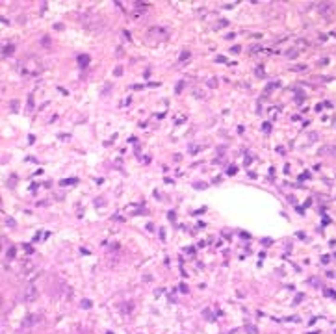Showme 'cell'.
<instances>
[{
    "mask_svg": "<svg viewBox=\"0 0 336 334\" xmlns=\"http://www.w3.org/2000/svg\"><path fill=\"white\" fill-rule=\"evenodd\" d=\"M37 295H39V290L33 286V284H28V286L24 288V293H23V299L26 303H33L37 299Z\"/></svg>",
    "mask_w": 336,
    "mask_h": 334,
    "instance_id": "obj_1",
    "label": "cell"
},
{
    "mask_svg": "<svg viewBox=\"0 0 336 334\" xmlns=\"http://www.w3.org/2000/svg\"><path fill=\"white\" fill-rule=\"evenodd\" d=\"M37 321H39V316H37V314H30V316H28L24 321H23V327H32V325H36Z\"/></svg>",
    "mask_w": 336,
    "mask_h": 334,
    "instance_id": "obj_2",
    "label": "cell"
},
{
    "mask_svg": "<svg viewBox=\"0 0 336 334\" xmlns=\"http://www.w3.org/2000/svg\"><path fill=\"white\" fill-rule=\"evenodd\" d=\"M2 52H4V56H11L13 52H15V46H13V45H4V48H2Z\"/></svg>",
    "mask_w": 336,
    "mask_h": 334,
    "instance_id": "obj_3",
    "label": "cell"
},
{
    "mask_svg": "<svg viewBox=\"0 0 336 334\" xmlns=\"http://www.w3.org/2000/svg\"><path fill=\"white\" fill-rule=\"evenodd\" d=\"M89 63V56H78V65L80 67H86Z\"/></svg>",
    "mask_w": 336,
    "mask_h": 334,
    "instance_id": "obj_4",
    "label": "cell"
},
{
    "mask_svg": "<svg viewBox=\"0 0 336 334\" xmlns=\"http://www.w3.org/2000/svg\"><path fill=\"white\" fill-rule=\"evenodd\" d=\"M255 74L258 76V78H264V76H265V73H264V67H262V65H258V67L255 69Z\"/></svg>",
    "mask_w": 336,
    "mask_h": 334,
    "instance_id": "obj_5",
    "label": "cell"
},
{
    "mask_svg": "<svg viewBox=\"0 0 336 334\" xmlns=\"http://www.w3.org/2000/svg\"><path fill=\"white\" fill-rule=\"evenodd\" d=\"M297 54H299L297 48H290V50L286 52V58H297Z\"/></svg>",
    "mask_w": 336,
    "mask_h": 334,
    "instance_id": "obj_6",
    "label": "cell"
},
{
    "mask_svg": "<svg viewBox=\"0 0 336 334\" xmlns=\"http://www.w3.org/2000/svg\"><path fill=\"white\" fill-rule=\"evenodd\" d=\"M60 184H61V186H69V184H78V178H67V180H61Z\"/></svg>",
    "mask_w": 336,
    "mask_h": 334,
    "instance_id": "obj_7",
    "label": "cell"
},
{
    "mask_svg": "<svg viewBox=\"0 0 336 334\" xmlns=\"http://www.w3.org/2000/svg\"><path fill=\"white\" fill-rule=\"evenodd\" d=\"M306 46H308V43H306L305 39H299V41H297V45H295L297 50H301V48H306Z\"/></svg>",
    "mask_w": 336,
    "mask_h": 334,
    "instance_id": "obj_8",
    "label": "cell"
},
{
    "mask_svg": "<svg viewBox=\"0 0 336 334\" xmlns=\"http://www.w3.org/2000/svg\"><path fill=\"white\" fill-rule=\"evenodd\" d=\"M279 86H281V84H279V82H271V84H269V86H268V87H265V93H269V91H273V89H277Z\"/></svg>",
    "mask_w": 336,
    "mask_h": 334,
    "instance_id": "obj_9",
    "label": "cell"
},
{
    "mask_svg": "<svg viewBox=\"0 0 336 334\" xmlns=\"http://www.w3.org/2000/svg\"><path fill=\"white\" fill-rule=\"evenodd\" d=\"M245 330H247L249 334H258V329H256L255 325H247V327H245Z\"/></svg>",
    "mask_w": 336,
    "mask_h": 334,
    "instance_id": "obj_10",
    "label": "cell"
},
{
    "mask_svg": "<svg viewBox=\"0 0 336 334\" xmlns=\"http://www.w3.org/2000/svg\"><path fill=\"white\" fill-rule=\"evenodd\" d=\"M193 95L197 97V99H202V97H204V91H202V89H199V87H195V89H193Z\"/></svg>",
    "mask_w": 336,
    "mask_h": 334,
    "instance_id": "obj_11",
    "label": "cell"
},
{
    "mask_svg": "<svg viewBox=\"0 0 336 334\" xmlns=\"http://www.w3.org/2000/svg\"><path fill=\"white\" fill-rule=\"evenodd\" d=\"M190 56H191V52H188V50H184V52H182V54H180V58H178V60H180V61H186L188 58H190Z\"/></svg>",
    "mask_w": 336,
    "mask_h": 334,
    "instance_id": "obj_12",
    "label": "cell"
},
{
    "mask_svg": "<svg viewBox=\"0 0 336 334\" xmlns=\"http://www.w3.org/2000/svg\"><path fill=\"white\" fill-rule=\"evenodd\" d=\"M258 50H262V46H260V45H253V46L249 48V52H251V54H256Z\"/></svg>",
    "mask_w": 336,
    "mask_h": 334,
    "instance_id": "obj_13",
    "label": "cell"
},
{
    "mask_svg": "<svg viewBox=\"0 0 336 334\" xmlns=\"http://www.w3.org/2000/svg\"><path fill=\"white\" fill-rule=\"evenodd\" d=\"M91 304H93V303H91L89 299H84V301H82V306H84V308H91Z\"/></svg>",
    "mask_w": 336,
    "mask_h": 334,
    "instance_id": "obj_14",
    "label": "cell"
},
{
    "mask_svg": "<svg viewBox=\"0 0 336 334\" xmlns=\"http://www.w3.org/2000/svg\"><path fill=\"white\" fill-rule=\"evenodd\" d=\"M208 86H210V87H217V80H215V78L208 80Z\"/></svg>",
    "mask_w": 336,
    "mask_h": 334,
    "instance_id": "obj_15",
    "label": "cell"
},
{
    "mask_svg": "<svg viewBox=\"0 0 336 334\" xmlns=\"http://www.w3.org/2000/svg\"><path fill=\"white\" fill-rule=\"evenodd\" d=\"M11 110H13V111H17V110H19V102H17V100H13V102H11Z\"/></svg>",
    "mask_w": 336,
    "mask_h": 334,
    "instance_id": "obj_16",
    "label": "cell"
},
{
    "mask_svg": "<svg viewBox=\"0 0 336 334\" xmlns=\"http://www.w3.org/2000/svg\"><path fill=\"white\" fill-rule=\"evenodd\" d=\"M262 128H264V132H269V130H271V124H269V123H264Z\"/></svg>",
    "mask_w": 336,
    "mask_h": 334,
    "instance_id": "obj_17",
    "label": "cell"
},
{
    "mask_svg": "<svg viewBox=\"0 0 336 334\" xmlns=\"http://www.w3.org/2000/svg\"><path fill=\"white\" fill-rule=\"evenodd\" d=\"M292 69H293V71H305L306 65H297V67H292Z\"/></svg>",
    "mask_w": 336,
    "mask_h": 334,
    "instance_id": "obj_18",
    "label": "cell"
},
{
    "mask_svg": "<svg viewBox=\"0 0 336 334\" xmlns=\"http://www.w3.org/2000/svg\"><path fill=\"white\" fill-rule=\"evenodd\" d=\"M8 256H9V258H13V256H15V247H11V249L8 250Z\"/></svg>",
    "mask_w": 336,
    "mask_h": 334,
    "instance_id": "obj_19",
    "label": "cell"
},
{
    "mask_svg": "<svg viewBox=\"0 0 336 334\" xmlns=\"http://www.w3.org/2000/svg\"><path fill=\"white\" fill-rule=\"evenodd\" d=\"M110 89H111V86H110V84H108V86H106V87H104V91H102V95H108V93H110Z\"/></svg>",
    "mask_w": 336,
    "mask_h": 334,
    "instance_id": "obj_20",
    "label": "cell"
},
{
    "mask_svg": "<svg viewBox=\"0 0 336 334\" xmlns=\"http://www.w3.org/2000/svg\"><path fill=\"white\" fill-rule=\"evenodd\" d=\"M113 74H115V76H121V74H123V69H115Z\"/></svg>",
    "mask_w": 336,
    "mask_h": 334,
    "instance_id": "obj_21",
    "label": "cell"
},
{
    "mask_svg": "<svg viewBox=\"0 0 336 334\" xmlns=\"http://www.w3.org/2000/svg\"><path fill=\"white\" fill-rule=\"evenodd\" d=\"M236 171H238V169H236V167H230V169H228L227 173H228V175H234V173H236Z\"/></svg>",
    "mask_w": 336,
    "mask_h": 334,
    "instance_id": "obj_22",
    "label": "cell"
},
{
    "mask_svg": "<svg viewBox=\"0 0 336 334\" xmlns=\"http://www.w3.org/2000/svg\"><path fill=\"white\" fill-rule=\"evenodd\" d=\"M310 139H312V141H316V139H318V134H316V132H312V134H310Z\"/></svg>",
    "mask_w": 336,
    "mask_h": 334,
    "instance_id": "obj_23",
    "label": "cell"
},
{
    "mask_svg": "<svg viewBox=\"0 0 336 334\" xmlns=\"http://www.w3.org/2000/svg\"><path fill=\"white\" fill-rule=\"evenodd\" d=\"M219 26H223V28H225V26H228V20H225V19H223V20H221V24H219Z\"/></svg>",
    "mask_w": 336,
    "mask_h": 334,
    "instance_id": "obj_24",
    "label": "cell"
}]
</instances>
